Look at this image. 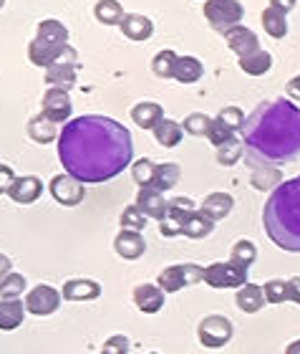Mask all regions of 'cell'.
Masks as SVG:
<instances>
[{"mask_svg": "<svg viewBox=\"0 0 300 354\" xmlns=\"http://www.w3.org/2000/svg\"><path fill=\"white\" fill-rule=\"evenodd\" d=\"M41 192H43L41 177L18 175L15 183L10 185V190H8V198L13 200V203H18V205H30V203H36V200L41 198Z\"/></svg>", "mask_w": 300, "mask_h": 354, "instance_id": "cell-13", "label": "cell"}, {"mask_svg": "<svg viewBox=\"0 0 300 354\" xmlns=\"http://www.w3.org/2000/svg\"><path fill=\"white\" fill-rule=\"evenodd\" d=\"M179 175H182V167L177 162H161L157 165V170H154V180H152V187L159 192H167L172 190L177 183H179Z\"/></svg>", "mask_w": 300, "mask_h": 354, "instance_id": "cell-30", "label": "cell"}, {"mask_svg": "<svg viewBox=\"0 0 300 354\" xmlns=\"http://www.w3.org/2000/svg\"><path fill=\"white\" fill-rule=\"evenodd\" d=\"M232 334H234L232 322L227 317H222V314H210L197 326V339L207 349H220L225 344H230Z\"/></svg>", "mask_w": 300, "mask_h": 354, "instance_id": "cell-6", "label": "cell"}, {"mask_svg": "<svg viewBox=\"0 0 300 354\" xmlns=\"http://www.w3.org/2000/svg\"><path fill=\"white\" fill-rule=\"evenodd\" d=\"M154 132V140L159 142L161 147H177L179 142H182V134H184V127L174 119H161L159 124L152 129Z\"/></svg>", "mask_w": 300, "mask_h": 354, "instance_id": "cell-29", "label": "cell"}, {"mask_svg": "<svg viewBox=\"0 0 300 354\" xmlns=\"http://www.w3.org/2000/svg\"><path fill=\"white\" fill-rule=\"evenodd\" d=\"M48 187H51L53 200L61 203V205H66V207L79 205V203H83V198H86V187H83V183L76 180L74 175H68V172L53 177Z\"/></svg>", "mask_w": 300, "mask_h": 354, "instance_id": "cell-12", "label": "cell"}, {"mask_svg": "<svg viewBox=\"0 0 300 354\" xmlns=\"http://www.w3.org/2000/svg\"><path fill=\"white\" fill-rule=\"evenodd\" d=\"M129 114H132L134 124L141 127V129H154V127H157L161 119H164V109H161V104H157V102H139V104H134Z\"/></svg>", "mask_w": 300, "mask_h": 354, "instance_id": "cell-23", "label": "cell"}, {"mask_svg": "<svg viewBox=\"0 0 300 354\" xmlns=\"http://www.w3.org/2000/svg\"><path fill=\"white\" fill-rule=\"evenodd\" d=\"M210 122H212V117H207L205 111H192V114H187V117H184L182 127H184V132H187V134H194V137L205 134V137H207Z\"/></svg>", "mask_w": 300, "mask_h": 354, "instance_id": "cell-42", "label": "cell"}, {"mask_svg": "<svg viewBox=\"0 0 300 354\" xmlns=\"http://www.w3.org/2000/svg\"><path fill=\"white\" fill-rule=\"evenodd\" d=\"M234 304H237V309L242 314H257V311L263 309L265 304V294H263V286H257V283H245V286L237 288V294H234Z\"/></svg>", "mask_w": 300, "mask_h": 354, "instance_id": "cell-19", "label": "cell"}, {"mask_svg": "<svg viewBox=\"0 0 300 354\" xmlns=\"http://www.w3.org/2000/svg\"><path fill=\"white\" fill-rule=\"evenodd\" d=\"M26 319V304L21 299H0V332H13Z\"/></svg>", "mask_w": 300, "mask_h": 354, "instance_id": "cell-21", "label": "cell"}, {"mask_svg": "<svg viewBox=\"0 0 300 354\" xmlns=\"http://www.w3.org/2000/svg\"><path fill=\"white\" fill-rule=\"evenodd\" d=\"M265 301L268 304H283L288 301V281L283 279H270L263 286Z\"/></svg>", "mask_w": 300, "mask_h": 354, "instance_id": "cell-43", "label": "cell"}, {"mask_svg": "<svg viewBox=\"0 0 300 354\" xmlns=\"http://www.w3.org/2000/svg\"><path fill=\"white\" fill-rule=\"evenodd\" d=\"M272 66V56L265 48H257V51H250L245 56H240V68L250 76H263L268 74Z\"/></svg>", "mask_w": 300, "mask_h": 354, "instance_id": "cell-28", "label": "cell"}, {"mask_svg": "<svg viewBox=\"0 0 300 354\" xmlns=\"http://www.w3.org/2000/svg\"><path fill=\"white\" fill-rule=\"evenodd\" d=\"M205 74V66H202V61L194 59V56H177V64H174V76L179 84H194L202 79Z\"/></svg>", "mask_w": 300, "mask_h": 354, "instance_id": "cell-26", "label": "cell"}, {"mask_svg": "<svg viewBox=\"0 0 300 354\" xmlns=\"http://www.w3.org/2000/svg\"><path fill=\"white\" fill-rule=\"evenodd\" d=\"M119 26H121V33L129 41H147L154 33V23L141 13H126Z\"/></svg>", "mask_w": 300, "mask_h": 354, "instance_id": "cell-20", "label": "cell"}, {"mask_svg": "<svg viewBox=\"0 0 300 354\" xmlns=\"http://www.w3.org/2000/svg\"><path fill=\"white\" fill-rule=\"evenodd\" d=\"M194 210V203L192 198H172L169 200L167 215L159 221V233L164 238H174L182 236L184 221L190 218V213Z\"/></svg>", "mask_w": 300, "mask_h": 354, "instance_id": "cell-10", "label": "cell"}, {"mask_svg": "<svg viewBox=\"0 0 300 354\" xmlns=\"http://www.w3.org/2000/svg\"><path fill=\"white\" fill-rule=\"evenodd\" d=\"M137 205L147 218H154V221H161L167 215L169 200L164 198V192L154 190V187H139L137 192Z\"/></svg>", "mask_w": 300, "mask_h": 354, "instance_id": "cell-16", "label": "cell"}, {"mask_svg": "<svg viewBox=\"0 0 300 354\" xmlns=\"http://www.w3.org/2000/svg\"><path fill=\"white\" fill-rule=\"evenodd\" d=\"M66 301H96L101 296V283L94 279H68L61 288Z\"/></svg>", "mask_w": 300, "mask_h": 354, "instance_id": "cell-15", "label": "cell"}, {"mask_svg": "<svg viewBox=\"0 0 300 354\" xmlns=\"http://www.w3.org/2000/svg\"><path fill=\"white\" fill-rule=\"evenodd\" d=\"M295 3H298V0H270V6H272V8H278V10H283V13H288V10H293Z\"/></svg>", "mask_w": 300, "mask_h": 354, "instance_id": "cell-49", "label": "cell"}, {"mask_svg": "<svg viewBox=\"0 0 300 354\" xmlns=\"http://www.w3.org/2000/svg\"><path fill=\"white\" fill-rule=\"evenodd\" d=\"M205 279V268L197 263H174L167 266L164 271L157 276V286L164 291V294H177L187 286H194Z\"/></svg>", "mask_w": 300, "mask_h": 354, "instance_id": "cell-5", "label": "cell"}, {"mask_svg": "<svg viewBox=\"0 0 300 354\" xmlns=\"http://www.w3.org/2000/svg\"><path fill=\"white\" fill-rule=\"evenodd\" d=\"M36 30H38L36 38H41V41L48 46H56V48H59V46L68 44V28L61 21H56V18H46V21H41Z\"/></svg>", "mask_w": 300, "mask_h": 354, "instance_id": "cell-25", "label": "cell"}, {"mask_svg": "<svg viewBox=\"0 0 300 354\" xmlns=\"http://www.w3.org/2000/svg\"><path fill=\"white\" fill-rule=\"evenodd\" d=\"M94 15H96V21L103 23V26H117V23H121L126 10L121 8L119 0H99L94 6Z\"/></svg>", "mask_w": 300, "mask_h": 354, "instance_id": "cell-32", "label": "cell"}, {"mask_svg": "<svg viewBox=\"0 0 300 354\" xmlns=\"http://www.w3.org/2000/svg\"><path fill=\"white\" fill-rule=\"evenodd\" d=\"M3 3H6V0H0V6H3Z\"/></svg>", "mask_w": 300, "mask_h": 354, "instance_id": "cell-51", "label": "cell"}, {"mask_svg": "<svg viewBox=\"0 0 300 354\" xmlns=\"http://www.w3.org/2000/svg\"><path fill=\"white\" fill-rule=\"evenodd\" d=\"M26 294V276L23 273H8L0 281V299H21Z\"/></svg>", "mask_w": 300, "mask_h": 354, "instance_id": "cell-39", "label": "cell"}, {"mask_svg": "<svg viewBox=\"0 0 300 354\" xmlns=\"http://www.w3.org/2000/svg\"><path fill=\"white\" fill-rule=\"evenodd\" d=\"M154 170H157V165L147 157H141L137 162L132 165V177L134 183L139 185V187H152V180H154Z\"/></svg>", "mask_w": 300, "mask_h": 354, "instance_id": "cell-41", "label": "cell"}, {"mask_svg": "<svg viewBox=\"0 0 300 354\" xmlns=\"http://www.w3.org/2000/svg\"><path fill=\"white\" fill-rule=\"evenodd\" d=\"M59 124L46 117L43 111L28 119V137L33 142H38V145H48V142L59 140Z\"/></svg>", "mask_w": 300, "mask_h": 354, "instance_id": "cell-22", "label": "cell"}, {"mask_svg": "<svg viewBox=\"0 0 300 354\" xmlns=\"http://www.w3.org/2000/svg\"><path fill=\"white\" fill-rule=\"evenodd\" d=\"M245 155L260 162H290L300 155V106L290 99L257 104L242 124Z\"/></svg>", "mask_w": 300, "mask_h": 354, "instance_id": "cell-2", "label": "cell"}, {"mask_svg": "<svg viewBox=\"0 0 300 354\" xmlns=\"http://www.w3.org/2000/svg\"><path fill=\"white\" fill-rule=\"evenodd\" d=\"M288 301L300 304V276L288 279Z\"/></svg>", "mask_w": 300, "mask_h": 354, "instance_id": "cell-46", "label": "cell"}, {"mask_svg": "<svg viewBox=\"0 0 300 354\" xmlns=\"http://www.w3.org/2000/svg\"><path fill=\"white\" fill-rule=\"evenodd\" d=\"M119 225L124 230H144V225H147V215L141 213L139 205L134 203V205H126L124 210H121V218H119Z\"/></svg>", "mask_w": 300, "mask_h": 354, "instance_id": "cell-40", "label": "cell"}, {"mask_svg": "<svg viewBox=\"0 0 300 354\" xmlns=\"http://www.w3.org/2000/svg\"><path fill=\"white\" fill-rule=\"evenodd\" d=\"M232 205L234 200L230 192H210L205 198V203H202V213L207 218H212V221H222V218H227V215L232 213Z\"/></svg>", "mask_w": 300, "mask_h": 354, "instance_id": "cell-24", "label": "cell"}, {"mask_svg": "<svg viewBox=\"0 0 300 354\" xmlns=\"http://www.w3.org/2000/svg\"><path fill=\"white\" fill-rule=\"evenodd\" d=\"M46 84L68 91L76 84V66H48L46 68Z\"/></svg>", "mask_w": 300, "mask_h": 354, "instance_id": "cell-36", "label": "cell"}, {"mask_svg": "<svg viewBox=\"0 0 300 354\" xmlns=\"http://www.w3.org/2000/svg\"><path fill=\"white\" fill-rule=\"evenodd\" d=\"M263 223L278 248L300 253V175L272 187L263 207Z\"/></svg>", "mask_w": 300, "mask_h": 354, "instance_id": "cell-3", "label": "cell"}, {"mask_svg": "<svg viewBox=\"0 0 300 354\" xmlns=\"http://www.w3.org/2000/svg\"><path fill=\"white\" fill-rule=\"evenodd\" d=\"M286 91H288V96H290V102H293V99H300V74L293 76V79L288 82Z\"/></svg>", "mask_w": 300, "mask_h": 354, "instance_id": "cell-47", "label": "cell"}, {"mask_svg": "<svg viewBox=\"0 0 300 354\" xmlns=\"http://www.w3.org/2000/svg\"><path fill=\"white\" fill-rule=\"evenodd\" d=\"M61 299L63 296H61L59 288L48 286V283H38L26 294L23 304H26V311L33 314V317H51V314L59 311Z\"/></svg>", "mask_w": 300, "mask_h": 354, "instance_id": "cell-9", "label": "cell"}, {"mask_svg": "<svg viewBox=\"0 0 300 354\" xmlns=\"http://www.w3.org/2000/svg\"><path fill=\"white\" fill-rule=\"evenodd\" d=\"M286 354H300V339L290 342V344L286 347Z\"/></svg>", "mask_w": 300, "mask_h": 354, "instance_id": "cell-50", "label": "cell"}, {"mask_svg": "<svg viewBox=\"0 0 300 354\" xmlns=\"http://www.w3.org/2000/svg\"><path fill=\"white\" fill-rule=\"evenodd\" d=\"M248 162H250V170H252V185L255 187H260V190H268V187H272V185L278 183L280 175L275 167H268V162H260V160H255V157L248 155ZM278 187V185H275Z\"/></svg>", "mask_w": 300, "mask_h": 354, "instance_id": "cell-31", "label": "cell"}, {"mask_svg": "<svg viewBox=\"0 0 300 354\" xmlns=\"http://www.w3.org/2000/svg\"><path fill=\"white\" fill-rule=\"evenodd\" d=\"M242 155H245V145H242V140L232 137V140L222 142L220 147H217V155H214V160H217L220 165H225V167H230V165L240 162Z\"/></svg>", "mask_w": 300, "mask_h": 354, "instance_id": "cell-37", "label": "cell"}, {"mask_svg": "<svg viewBox=\"0 0 300 354\" xmlns=\"http://www.w3.org/2000/svg\"><path fill=\"white\" fill-rule=\"evenodd\" d=\"M41 111H43L48 119H53L56 124H61V122H71L74 104H71V96H68L66 88H59V86L46 88L43 99H41Z\"/></svg>", "mask_w": 300, "mask_h": 354, "instance_id": "cell-11", "label": "cell"}, {"mask_svg": "<svg viewBox=\"0 0 300 354\" xmlns=\"http://www.w3.org/2000/svg\"><path fill=\"white\" fill-rule=\"evenodd\" d=\"M10 271H13V263H10V259H8L6 253H0V281L6 279Z\"/></svg>", "mask_w": 300, "mask_h": 354, "instance_id": "cell-48", "label": "cell"}, {"mask_svg": "<svg viewBox=\"0 0 300 354\" xmlns=\"http://www.w3.org/2000/svg\"><path fill=\"white\" fill-rule=\"evenodd\" d=\"M129 349H132L129 337L126 334H114V337H109V339L103 342L101 354H129Z\"/></svg>", "mask_w": 300, "mask_h": 354, "instance_id": "cell-44", "label": "cell"}, {"mask_svg": "<svg viewBox=\"0 0 300 354\" xmlns=\"http://www.w3.org/2000/svg\"><path fill=\"white\" fill-rule=\"evenodd\" d=\"M134 306L141 314H157L164 306V291L157 283H139L134 288Z\"/></svg>", "mask_w": 300, "mask_h": 354, "instance_id": "cell-17", "label": "cell"}, {"mask_svg": "<svg viewBox=\"0 0 300 354\" xmlns=\"http://www.w3.org/2000/svg\"><path fill=\"white\" fill-rule=\"evenodd\" d=\"M225 38H227V46L237 53V59H240V56H245V53L257 51V48H260V41H257L255 30H250L248 26H242V23L227 30Z\"/></svg>", "mask_w": 300, "mask_h": 354, "instance_id": "cell-18", "label": "cell"}, {"mask_svg": "<svg viewBox=\"0 0 300 354\" xmlns=\"http://www.w3.org/2000/svg\"><path fill=\"white\" fill-rule=\"evenodd\" d=\"M149 354H159V352H149Z\"/></svg>", "mask_w": 300, "mask_h": 354, "instance_id": "cell-52", "label": "cell"}, {"mask_svg": "<svg viewBox=\"0 0 300 354\" xmlns=\"http://www.w3.org/2000/svg\"><path fill=\"white\" fill-rule=\"evenodd\" d=\"M114 251L121 256L124 261H139L147 251V241L139 230H119L114 238Z\"/></svg>", "mask_w": 300, "mask_h": 354, "instance_id": "cell-14", "label": "cell"}, {"mask_svg": "<svg viewBox=\"0 0 300 354\" xmlns=\"http://www.w3.org/2000/svg\"><path fill=\"white\" fill-rule=\"evenodd\" d=\"M242 124H245V117H242L240 106H225V109H220V114L212 117V122H210L207 140L212 142L214 147H220L222 142L232 140L234 134L240 132Z\"/></svg>", "mask_w": 300, "mask_h": 354, "instance_id": "cell-8", "label": "cell"}, {"mask_svg": "<svg viewBox=\"0 0 300 354\" xmlns=\"http://www.w3.org/2000/svg\"><path fill=\"white\" fill-rule=\"evenodd\" d=\"M250 268H242L234 261H217L205 268V283L212 288H240L248 283Z\"/></svg>", "mask_w": 300, "mask_h": 354, "instance_id": "cell-7", "label": "cell"}, {"mask_svg": "<svg viewBox=\"0 0 300 354\" xmlns=\"http://www.w3.org/2000/svg\"><path fill=\"white\" fill-rule=\"evenodd\" d=\"M174 64H177V53L172 51V48H161V51L152 59L154 76H159V79H172V76H174Z\"/></svg>", "mask_w": 300, "mask_h": 354, "instance_id": "cell-38", "label": "cell"}, {"mask_svg": "<svg viewBox=\"0 0 300 354\" xmlns=\"http://www.w3.org/2000/svg\"><path fill=\"white\" fill-rule=\"evenodd\" d=\"M263 28L270 38H286V33H288L286 13H283V10H278V8L268 6L263 10Z\"/></svg>", "mask_w": 300, "mask_h": 354, "instance_id": "cell-33", "label": "cell"}, {"mask_svg": "<svg viewBox=\"0 0 300 354\" xmlns=\"http://www.w3.org/2000/svg\"><path fill=\"white\" fill-rule=\"evenodd\" d=\"M202 10H205V18L210 21V26L222 36L230 28L240 26L242 15H245V8H242L240 0H205Z\"/></svg>", "mask_w": 300, "mask_h": 354, "instance_id": "cell-4", "label": "cell"}, {"mask_svg": "<svg viewBox=\"0 0 300 354\" xmlns=\"http://www.w3.org/2000/svg\"><path fill=\"white\" fill-rule=\"evenodd\" d=\"M214 228V221L212 218H207L202 210H192L190 218L184 221V228H182V236L192 238V241H202L212 233Z\"/></svg>", "mask_w": 300, "mask_h": 354, "instance_id": "cell-27", "label": "cell"}, {"mask_svg": "<svg viewBox=\"0 0 300 354\" xmlns=\"http://www.w3.org/2000/svg\"><path fill=\"white\" fill-rule=\"evenodd\" d=\"M61 48V46H59ZM59 48L56 46H48V44H43L41 38H33L28 44V59L36 64V66H43V68H48L53 64V59H56V53H59Z\"/></svg>", "mask_w": 300, "mask_h": 354, "instance_id": "cell-35", "label": "cell"}, {"mask_svg": "<svg viewBox=\"0 0 300 354\" xmlns=\"http://www.w3.org/2000/svg\"><path fill=\"white\" fill-rule=\"evenodd\" d=\"M132 132L121 122L101 114H83L59 134V160L81 183H106L132 165Z\"/></svg>", "mask_w": 300, "mask_h": 354, "instance_id": "cell-1", "label": "cell"}, {"mask_svg": "<svg viewBox=\"0 0 300 354\" xmlns=\"http://www.w3.org/2000/svg\"><path fill=\"white\" fill-rule=\"evenodd\" d=\"M230 261H234L242 268H250L257 261V245L252 241H248V238L234 241L232 248H230Z\"/></svg>", "mask_w": 300, "mask_h": 354, "instance_id": "cell-34", "label": "cell"}, {"mask_svg": "<svg viewBox=\"0 0 300 354\" xmlns=\"http://www.w3.org/2000/svg\"><path fill=\"white\" fill-rule=\"evenodd\" d=\"M15 170L10 167V165L0 162V195H8V190H10V185L15 183Z\"/></svg>", "mask_w": 300, "mask_h": 354, "instance_id": "cell-45", "label": "cell"}]
</instances>
